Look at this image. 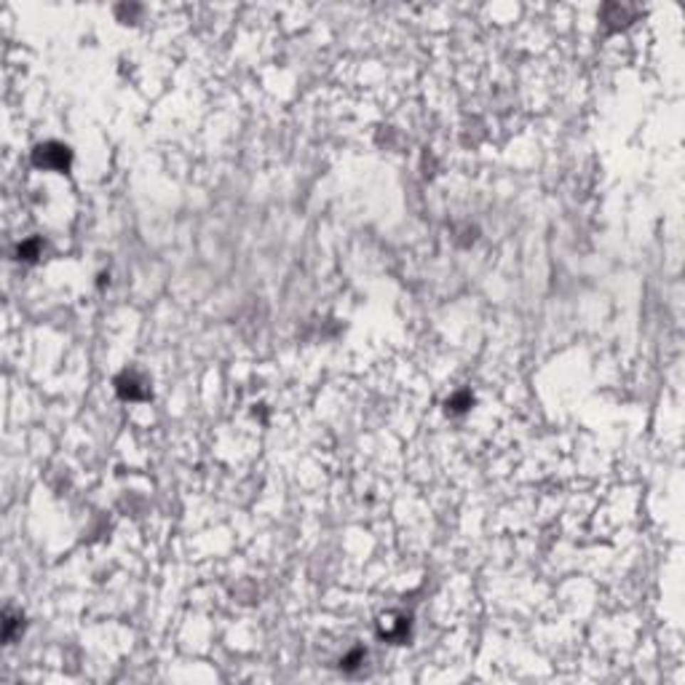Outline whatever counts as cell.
<instances>
[{
	"label": "cell",
	"mask_w": 685,
	"mask_h": 685,
	"mask_svg": "<svg viewBox=\"0 0 685 685\" xmlns=\"http://www.w3.org/2000/svg\"><path fill=\"white\" fill-rule=\"evenodd\" d=\"M67 147H62V145H46V147H38V153H35V161L41 166H54V169H62V166H67Z\"/></svg>",
	"instance_id": "cell-1"
}]
</instances>
